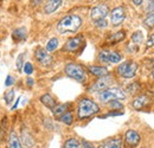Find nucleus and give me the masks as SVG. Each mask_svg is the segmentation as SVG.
I'll return each mask as SVG.
<instances>
[{
    "mask_svg": "<svg viewBox=\"0 0 154 148\" xmlns=\"http://www.w3.org/2000/svg\"><path fill=\"white\" fill-rule=\"evenodd\" d=\"M40 102L46 107V108H49V109H54L55 108V106H56V101L52 98V96L51 95H49V94H45V95H43V96H40Z\"/></svg>",
    "mask_w": 154,
    "mask_h": 148,
    "instance_id": "dca6fc26",
    "label": "nucleus"
},
{
    "mask_svg": "<svg viewBox=\"0 0 154 148\" xmlns=\"http://www.w3.org/2000/svg\"><path fill=\"white\" fill-rule=\"evenodd\" d=\"M83 43V37L82 36H77V37H72L70 38L65 45H64V50L65 51H69V52H76L77 50L81 48Z\"/></svg>",
    "mask_w": 154,
    "mask_h": 148,
    "instance_id": "9b49d317",
    "label": "nucleus"
},
{
    "mask_svg": "<svg viewBox=\"0 0 154 148\" xmlns=\"http://www.w3.org/2000/svg\"><path fill=\"white\" fill-rule=\"evenodd\" d=\"M64 148H82V147H81V143L77 141L76 139H69V140L65 141Z\"/></svg>",
    "mask_w": 154,
    "mask_h": 148,
    "instance_id": "393cba45",
    "label": "nucleus"
},
{
    "mask_svg": "<svg viewBox=\"0 0 154 148\" xmlns=\"http://www.w3.org/2000/svg\"><path fill=\"white\" fill-rule=\"evenodd\" d=\"M95 23V26L97 29H106L108 26V21L106 19H101V20H97V21H94Z\"/></svg>",
    "mask_w": 154,
    "mask_h": 148,
    "instance_id": "c85d7f7f",
    "label": "nucleus"
},
{
    "mask_svg": "<svg viewBox=\"0 0 154 148\" xmlns=\"http://www.w3.org/2000/svg\"><path fill=\"white\" fill-rule=\"evenodd\" d=\"M126 18L125 11L122 7H115L112 12H110V23L114 26H119L123 23V20Z\"/></svg>",
    "mask_w": 154,
    "mask_h": 148,
    "instance_id": "9d476101",
    "label": "nucleus"
},
{
    "mask_svg": "<svg viewBox=\"0 0 154 148\" xmlns=\"http://www.w3.org/2000/svg\"><path fill=\"white\" fill-rule=\"evenodd\" d=\"M140 142V135L135 130H128L126 133V143L128 147H136Z\"/></svg>",
    "mask_w": 154,
    "mask_h": 148,
    "instance_id": "f8f14e48",
    "label": "nucleus"
},
{
    "mask_svg": "<svg viewBox=\"0 0 154 148\" xmlns=\"http://www.w3.org/2000/svg\"><path fill=\"white\" fill-rule=\"evenodd\" d=\"M63 0H48L46 4L44 5V13L45 14H51L54 12H56L59 6L62 5Z\"/></svg>",
    "mask_w": 154,
    "mask_h": 148,
    "instance_id": "ddd939ff",
    "label": "nucleus"
},
{
    "mask_svg": "<svg viewBox=\"0 0 154 148\" xmlns=\"http://www.w3.org/2000/svg\"><path fill=\"white\" fill-rule=\"evenodd\" d=\"M43 0H31V5L32 6H38L39 4H42Z\"/></svg>",
    "mask_w": 154,
    "mask_h": 148,
    "instance_id": "e433bc0d",
    "label": "nucleus"
},
{
    "mask_svg": "<svg viewBox=\"0 0 154 148\" xmlns=\"http://www.w3.org/2000/svg\"><path fill=\"white\" fill-rule=\"evenodd\" d=\"M63 123H65V125H68V126H70L71 123H72V121H74V115L70 113V111H66L65 114H63L62 116H60V119H59Z\"/></svg>",
    "mask_w": 154,
    "mask_h": 148,
    "instance_id": "5701e85b",
    "label": "nucleus"
},
{
    "mask_svg": "<svg viewBox=\"0 0 154 148\" xmlns=\"http://www.w3.org/2000/svg\"><path fill=\"white\" fill-rule=\"evenodd\" d=\"M82 146H83V148H95L93 143H90V142H88V141H85V140L82 141Z\"/></svg>",
    "mask_w": 154,
    "mask_h": 148,
    "instance_id": "f704fd0d",
    "label": "nucleus"
},
{
    "mask_svg": "<svg viewBox=\"0 0 154 148\" xmlns=\"http://www.w3.org/2000/svg\"><path fill=\"white\" fill-rule=\"evenodd\" d=\"M13 83H14V79H13V77L8 75V76L6 77V81H5V85H6V87H11Z\"/></svg>",
    "mask_w": 154,
    "mask_h": 148,
    "instance_id": "473e14b6",
    "label": "nucleus"
},
{
    "mask_svg": "<svg viewBox=\"0 0 154 148\" xmlns=\"http://www.w3.org/2000/svg\"><path fill=\"white\" fill-rule=\"evenodd\" d=\"M127 97L126 93L121 88H108L103 91H101L98 95V98L103 103H108L112 101H119V100H125Z\"/></svg>",
    "mask_w": 154,
    "mask_h": 148,
    "instance_id": "7ed1b4c3",
    "label": "nucleus"
},
{
    "mask_svg": "<svg viewBox=\"0 0 154 148\" xmlns=\"http://www.w3.org/2000/svg\"><path fill=\"white\" fill-rule=\"evenodd\" d=\"M24 58H25V54H20L16 60V66H17V70L21 71L23 69V65H24Z\"/></svg>",
    "mask_w": 154,
    "mask_h": 148,
    "instance_id": "bb28decb",
    "label": "nucleus"
},
{
    "mask_svg": "<svg viewBox=\"0 0 154 148\" xmlns=\"http://www.w3.org/2000/svg\"><path fill=\"white\" fill-rule=\"evenodd\" d=\"M27 84H29L30 87H32V85H33V79H32V78H29V79H27Z\"/></svg>",
    "mask_w": 154,
    "mask_h": 148,
    "instance_id": "58836bf2",
    "label": "nucleus"
},
{
    "mask_svg": "<svg viewBox=\"0 0 154 148\" xmlns=\"http://www.w3.org/2000/svg\"><path fill=\"white\" fill-rule=\"evenodd\" d=\"M137 71V63L134 60H127L119 65L117 74L123 78H133Z\"/></svg>",
    "mask_w": 154,
    "mask_h": 148,
    "instance_id": "39448f33",
    "label": "nucleus"
},
{
    "mask_svg": "<svg viewBox=\"0 0 154 148\" xmlns=\"http://www.w3.org/2000/svg\"><path fill=\"white\" fill-rule=\"evenodd\" d=\"M149 97L146 96V95H141V96H137L133 101V107L136 110H140V109H143L148 103H149Z\"/></svg>",
    "mask_w": 154,
    "mask_h": 148,
    "instance_id": "4468645a",
    "label": "nucleus"
},
{
    "mask_svg": "<svg viewBox=\"0 0 154 148\" xmlns=\"http://www.w3.org/2000/svg\"><path fill=\"white\" fill-rule=\"evenodd\" d=\"M24 72L27 75H31L33 72V66H32V64L31 63H24Z\"/></svg>",
    "mask_w": 154,
    "mask_h": 148,
    "instance_id": "7c9ffc66",
    "label": "nucleus"
},
{
    "mask_svg": "<svg viewBox=\"0 0 154 148\" xmlns=\"http://www.w3.org/2000/svg\"><path fill=\"white\" fill-rule=\"evenodd\" d=\"M100 113V107L97 106V103H95L93 100L90 98H81L78 102V107H77V115L78 119L83 120L90 116H94Z\"/></svg>",
    "mask_w": 154,
    "mask_h": 148,
    "instance_id": "f03ea898",
    "label": "nucleus"
},
{
    "mask_svg": "<svg viewBox=\"0 0 154 148\" xmlns=\"http://www.w3.org/2000/svg\"><path fill=\"white\" fill-rule=\"evenodd\" d=\"M14 98V90H8L5 93V101L7 104H11Z\"/></svg>",
    "mask_w": 154,
    "mask_h": 148,
    "instance_id": "cd10ccee",
    "label": "nucleus"
},
{
    "mask_svg": "<svg viewBox=\"0 0 154 148\" xmlns=\"http://www.w3.org/2000/svg\"><path fill=\"white\" fill-rule=\"evenodd\" d=\"M109 106L112 107V108H114V109H123V104L120 102V101H112L110 103H109Z\"/></svg>",
    "mask_w": 154,
    "mask_h": 148,
    "instance_id": "2f4dec72",
    "label": "nucleus"
},
{
    "mask_svg": "<svg viewBox=\"0 0 154 148\" xmlns=\"http://www.w3.org/2000/svg\"><path fill=\"white\" fill-rule=\"evenodd\" d=\"M108 13H109L108 6L104 5V4H100V5H97V6L91 8L90 18L93 19L94 21H97V20H101V19H106Z\"/></svg>",
    "mask_w": 154,
    "mask_h": 148,
    "instance_id": "1a4fd4ad",
    "label": "nucleus"
},
{
    "mask_svg": "<svg viewBox=\"0 0 154 148\" xmlns=\"http://www.w3.org/2000/svg\"><path fill=\"white\" fill-rule=\"evenodd\" d=\"M26 33H27V31H26L25 27H18V29H16L13 31L12 37H13L14 40H17V42H21V40L26 39Z\"/></svg>",
    "mask_w": 154,
    "mask_h": 148,
    "instance_id": "6ab92c4d",
    "label": "nucleus"
},
{
    "mask_svg": "<svg viewBox=\"0 0 154 148\" xmlns=\"http://www.w3.org/2000/svg\"><path fill=\"white\" fill-rule=\"evenodd\" d=\"M143 25L147 27V29H153V25H154V14L153 13H149L147 16V18L145 19L143 21Z\"/></svg>",
    "mask_w": 154,
    "mask_h": 148,
    "instance_id": "a878e982",
    "label": "nucleus"
},
{
    "mask_svg": "<svg viewBox=\"0 0 154 148\" xmlns=\"http://www.w3.org/2000/svg\"><path fill=\"white\" fill-rule=\"evenodd\" d=\"M35 58L40 65L43 66H49L52 64L54 58L51 57L50 54H48L46 50H44L43 48H37L35 51Z\"/></svg>",
    "mask_w": 154,
    "mask_h": 148,
    "instance_id": "6e6552de",
    "label": "nucleus"
},
{
    "mask_svg": "<svg viewBox=\"0 0 154 148\" xmlns=\"http://www.w3.org/2000/svg\"><path fill=\"white\" fill-rule=\"evenodd\" d=\"M153 5H154V0H149L147 2V7H146V11L149 12V13H153Z\"/></svg>",
    "mask_w": 154,
    "mask_h": 148,
    "instance_id": "72a5a7b5",
    "label": "nucleus"
},
{
    "mask_svg": "<svg viewBox=\"0 0 154 148\" xmlns=\"http://www.w3.org/2000/svg\"><path fill=\"white\" fill-rule=\"evenodd\" d=\"M98 59L102 63L106 64H115V63H120L122 59V56L117 54L115 51H110V50H102L98 55Z\"/></svg>",
    "mask_w": 154,
    "mask_h": 148,
    "instance_id": "423d86ee",
    "label": "nucleus"
},
{
    "mask_svg": "<svg viewBox=\"0 0 154 148\" xmlns=\"http://www.w3.org/2000/svg\"><path fill=\"white\" fill-rule=\"evenodd\" d=\"M132 40H133V43H135V45L141 44L143 42V35H142V32L140 30L139 31H135L134 33L132 35Z\"/></svg>",
    "mask_w": 154,
    "mask_h": 148,
    "instance_id": "b1692460",
    "label": "nucleus"
},
{
    "mask_svg": "<svg viewBox=\"0 0 154 148\" xmlns=\"http://www.w3.org/2000/svg\"><path fill=\"white\" fill-rule=\"evenodd\" d=\"M113 77L107 75V76H103V77H100L96 82L90 87L89 91L90 93H96V91H103L106 89H108L110 87V84L113 83Z\"/></svg>",
    "mask_w": 154,
    "mask_h": 148,
    "instance_id": "0eeeda50",
    "label": "nucleus"
},
{
    "mask_svg": "<svg viewBox=\"0 0 154 148\" xmlns=\"http://www.w3.org/2000/svg\"><path fill=\"white\" fill-rule=\"evenodd\" d=\"M8 147L10 148H23L21 143H20V140L17 135L16 131H11L10 134V137H8Z\"/></svg>",
    "mask_w": 154,
    "mask_h": 148,
    "instance_id": "a211bd4d",
    "label": "nucleus"
},
{
    "mask_svg": "<svg viewBox=\"0 0 154 148\" xmlns=\"http://www.w3.org/2000/svg\"><path fill=\"white\" fill-rule=\"evenodd\" d=\"M98 148H122V139L114 137V139L107 140V141L102 142Z\"/></svg>",
    "mask_w": 154,
    "mask_h": 148,
    "instance_id": "2eb2a0df",
    "label": "nucleus"
},
{
    "mask_svg": "<svg viewBox=\"0 0 154 148\" xmlns=\"http://www.w3.org/2000/svg\"><path fill=\"white\" fill-rule=\"evenodd\" d=\"M89 72L94 76H97V77H103V76H107L109 74L108 72V69L104 68V66H89L88 68Z\"/></svg>",
    "mask_w": 154,
    "mask_h": 148,
    "instance_id": "f3484780",
    "label": "nucleus"
},
{
    "mask_svg": "<svg viewBox=\"0 0 154 148\" xmlns=\"http://www.w3.org/2000/svg\"><path fill=\"white\" fill-rule=\"evenodd\" d=\"M142 1H143V0H132V2L134 4L135 6H140V5L142 4Z\"/></svg>",
    "mask_w": 154,
    "mask_h": 148,
    "instance_id": "4c0bfd02",
    "label": "nucleus"
},
{
    "mask_svg": "<svg viewBox=\"0 0 154 148\" xmlns=\"http://www.w3.org/2000/svg\"><path fill=\"white\" fill-rule=\"evenodd\" d=\"M68 108H69V104L68 103H64V104H58V106H55V108L52 109V113H54V115H55V117H57V119H60V116L63 115V114H65L68 110Z\"/></svg>",
    "mask_w": 154,
    "mask_h": 148,
    "instance_id": "aec40b11",
    "label": "nucleus"
},
{
    "mask_svg": "<svg viewBox=\"0 0 154 148\" xmlns=\"http://www.w3.org/2000/svg\"><path fill=\"white\" fill-rule=\"evenodd\" d=\"M57 48H58V39L57 38H51V39L48 42L45 50H46L48 52H52V51H55Z\"/></svg>",
    "mask_w": 154,
    "mask_h": 148,
    "instance_id": "4be33fe9",
    "label": "nucleus"
},
{
    "mask_svg": "<svg viewBox=\"0 0 154 148\" xmlns=\"http://www.w3.org/2000/svg\"><path fill=\"white\" fill-rule=\"evenodd\" d=\"M82 25V18L77 14H68L60 19L57 24V30L62 35H72Z\"/></svg>",
    "mask_w": 154,
    "mask_h": 148,
    "instance_id": "f257e3e1",
    "label": "nucleus"
},
{
    "mask_svg": "<svg viewBox=\"0 0 154 148\" xmlns=\"http://www.w3.org/2000/svg\"><path fill=\"white\" fill-rule=\"evenodd\" d=\"M127 90H128L131 94H135L136 91H139V90H140V85H139L137 83H132L131 85H128V87H127Z\"/></svg>",
    "mask_w": 154,
    "mask_h": 148,
    "instance_id": "c756f323",
    "label": "nucleus"
},
{
    "mask_svg": "<svg viewBox=\"0 0 154 148\" xmlns=\"http://www.w3.org/2000/svg\"><path fill=\"white\" fill-rule=\"evenodd\" d=\"M153 42H154V36L153 35H151V37H149V40H147V46H153Z\"/></svg>",
    "mask_w": 154,
    "mask_h": 148,
    "instance_id": "c9c22d12",
    "label": "nucleus"
},
{
    "mask_svg": "<svg viewBox=\"0 0 154 148\" xmlns=\"http://www.w3.org/2000/svg\"><path fill=\"white\" fill-rule=\"evenodd\" d=\"M65 74L68 75L70 78L75 79L77 82H81V83H84L87 81V74L84 71V69L75 63H69L66 64L65 69H64Z\"/></svg>",
    "mask_w": 154,
    "mask_h": 148,
    "instance_id": "20e7f679",
    "label": "nucleus"
},
{
    "mask_svg": "<svg viewBox=\"0 0 154 148\" xmlns=\"http://www.w3.org/2000/svg\"><path fill=\"white\" fill-rule=\"evenodd\" d=\"M125 38H126L125 31H119V32H116V33H113L110 37L108 38V42H109L110 44H115V43L122 42Z\"/></svg>",
    "mask_w": 154,
    "mask_h": 148,
    "instance_id": "412c9836",
    "label": "nucleus"
}]
</instances>
